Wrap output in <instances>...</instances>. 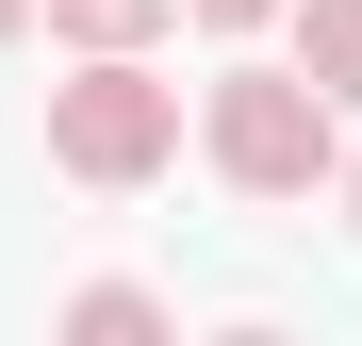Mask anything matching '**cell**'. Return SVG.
Masks as SVG:
<instances>
[{"instance_id": "7a4b0ae2", "label": "cell", "mask_w": 362, "mask_h": 346, "mask_svg": "<svg viewBox=\"0 0 362 346\" xmlns=\"http://www.w3.org/2000/svg\"><path fill=\"white\" fill-rule=\"evenodd\" d=\"M49 165L99 198H132L181 165V83H148V50H83V83H49Z\"/></svg>"}, {"instance_id": "52a82bcc", "label": "cell", "mask_w": 362, "mask_h": 346, "mask_svg": "<svg viewBox=\"0 0 362 346\" xmlns=\"http://www.w3.org/2000/svg\"><path fill=\"white\" fill-rule=\"evenodd\" d=\"M329 198H346V231H362V149H346V182H329Z\"/></svg>"}, {"instance_id": "3957f363", "label": "cell", "mask_w": 362, "mask_h": 346, "mask_svg": "<svg viewBox=\"0 0 362 346\" xmlns=\"http://www.w3.org/2000/svg\"><path fill=\"white\" fill-rule=\"evenodd\" d=\"M296 67H313V83L362 115V0H296Z\"/></svg>"}, {"instance_id": "8992f818", "label": "cell", "mask_w": 362, "mask_h": 346, "mask_svg": "<svg viewBox=\"0 0 362 346\" xmlns=\"http://www.w3.org/2000/svg\"><path fill=\"white\" fill-rule=\"evenodd\" d=\"M198 33H264V17H296V0H181Z\"/></svg>"}, {"instance_id": "5b68a950", "label": "cell", "mask_w": 362, "mask_h": 346, "mask_svg": "<svg viewBox=\"0 0 362 346\" xmlns=\"http://www.w3.org/2000/svg\"><path fill=\"white\" fill-rule=\"evenodd\" d=\"M66 330H83V346H148V330H165V297H148V280H83Z\"/></svg>"}, {"instance_id": "6da1fadb", "label": "cell", "mask_w": 362, "mask_h": 346, "mask_svg": "<svg viewBox=\"0 0 362 346\" xmlns=\"http://www.w3.org/2000/svg\"><path fill=\"white\" fill-rule=\"evenodd\" d=\"M198 149H214L230 198H313V182H346V99L313 67H214Z\"/></svg>"}, {"instance_id": "277c9868", "label": "cell", "mask_w": 362, "mask_h": 346, "mask_svg": "<svg viewBox=\"0 0 362 346\" xmlns=\"http://www.w3.org/2000/svg\"><path fill=\"white\" fill-rule=\"evenodd\" d=\"M33 17L66 33V50H148V33L181 17V0H33Z\"/></svg>"}, {"instance_id": "ba28073f", "label": "cell", "mask_w": 362, "mask_h": 346, "mask_svg": "<svg viewBox=\"0 0 362 346\" xmlns=\"http://www.w3.org/2000/svg\"><path fill=\"white\" fill-rule=\"evenodd\" d=\"M17 33H33V0H0V50H17Z\"/></svg>"}]
</instances>
